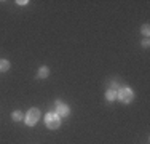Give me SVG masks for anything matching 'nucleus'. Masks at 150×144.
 Masks as SVG:
<instances>
[{"mask_svg":"<svg viewBox=\"0 0 150 144\" xmlns=\"http://www.w3.org/2000/svg\"><path fill=\"white\" fill-rule=\"evenodd\" d=\"M117 99H120L123 104H129L134 99V91L129 86H121V88H118V91H117Z\"/></svg>","mask_w":150,"mask_h":144,"instance_id":"nucleus-1","label":"nucleus"},{"mask_svg":"<svg viewBox=\"0 0 150 144\" xmlns=\"http://www.w3.org/2000/svg\"><path fill=\"white\" fill-rule=\"evenodd\" d=\"M38 118H40V110L37 107H32L27 110V114L24 115V122H26L27 127H35L38 123Z\"/></svg>","mask_w":150,"mask_h":144,"instance_id":"nucleus-2","label":"nucleus"},{"mask_svg":"<svg viewBox=\"0 0 150 144\" xmlns=\"http://www.w3.org/2000/svg\"><path fill=\"white\" fill-rule=\"evenodd\" d=\"M45 125L50 130H58L61 125V117L56 112H48L45 115Z\"/></svg>","mask_w":150,"mask_h":144,"instance_id":"nucleus-3","label":"nucleus"},{"mask_svg":"<svg viewBox=\"0 0 150 144\" xmlns=\"http://www.w3.org/2000/svg\"><path fill=\"white\" fill-rule=\"evenodd\" d=\"M54 106H56V114H58L61 118H67V117H69L70 107L67 106L66 103H62V101L56 99V101H54Z\"/></svg>","mask_w":150,"mask_h":144,"instance_id":"nucleus-4","label":"nucleus"},{"mask_svg":"<svg viewBox=\"0 0 150 144\" xmlns=\"http://www.w3.org/2000/svg\"><path fill=\"white\" fill-rule=\"evenodd\" d=\"M48 75H50V67H48V66H42V67H38L37 78H46Z\"/></svg>","mask_w":150,"mask_h":144,"instance_id":"nucleus-5","label":"nucleus"},{"mask_svg":"<svg viewBox=\"0 0 150 144\" xmlns=\"http://www.w3.org/2000/svg\"><path fill=\"white\" fill-rule=\"evenodd\" d=\"M11 118H13V122H21V120H24V114L21 110H15V112H11Z\"/></svg>","mask_w":150,"mask_h":144,"instance_id":"nucleus-6","label":"nucleus"},{"mask_svg":"<svg viewBox=\"0 0 150 144\" xmlns=\"http://www.w3.org/2000/svg\"><path fill=\"white\" fill-rule=\"evenodd\" d=\"M105 99L107 101H115L117 99V91L115 90H107V93H105Z\"/></svg>","mask_w":150,"mask_h":144,"instance_id":"nucleus-7","label":"nucleus"},{"mask_svg":"<svg viewBox=\"0 0 150 144\" xmlns=\"http://www.w3.org/2000/svg\"><path fill=\"white\" fill-rule=\"evenodd\" d=\"M10 69V61L8 59H0V72H6Z\"/></svg>","mask_w":150,"mask_h":144,"instance_id":"nucleus-8","label":"nucleus"},{"mask_svg":"<svg viewBox=\"0 0 150 144\" xmlns=\"http://www.w3.org/2000/svg\"><path fill=\"white\" fill-rule=\"evenodd\" d=\"M141 32L145 35V38H149V35H150V26H149V24H144V26L141 27Z\"/></svg>","mask_w":150,"mask_h":144,"instance_id":"nucleus-9","label":"nucleus"},{"mask_svg":"<svg viewBox=\"0 0 150 144\" xmlns=\"http://www.w3.org/2000/svg\"><path fill=\"white\" fill-rule=\"evenodd\" d=\"M110 90H115V91H117V90H118V82H117V80L110 82Z\"/></svg>","mask_w":150,"mask_h":144,"instance_id":"nucleus-10","label":"nucleus"},{"mask_svg":"<svg viewBox=\"0 0 150 144\" xmlns=\"http://www.w3.org/2000/svg\"><path fill=\"white\" fill-rule=\"evenodd\" d=\"M18 5H21V6H27L29 5V0H18Z\"/></svg>","mask_w":150,"mask_h":144,"instance_id":"nucleus-11","label":"nucleus"},{"mask_svg":"<svg viewBox=\"0 0 150 144\" xmlns=\"http://www.w3.org/2000/svg\"><path fill=\"white\" fill-rule=\"evenodd\" d=\"M149 45H150V40L149 38H144V40H142V46H144V48H149Z\"/></svg>","mask_w":150,"mask_h":144,"instance_id":"nucleus-12","label":"nucleus"}]
</instances>
